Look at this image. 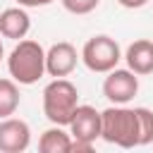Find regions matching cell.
I'll return each mask as SVG.
<instances>
[{
  "mask_svg": "<svg viewBox=\"0 0 153 153\" xmlns=\"http://www.w3.org/2000/svg\"><path fill=\"white\" fill-rule=\"evenodd\" d=\"M7 69H10V76L22 86L36 84L45 74V50H43V45L38 41L22 38L7 57Z\"/></svg>",
  "mask_w": 153,
  "mask_h": 153,
  "instance_id": "cell-1",
  "label": "cell"
},
{
  "mask_svg": "<svg viewBox=\"0 0 153 153\" xmlns=\"http://www.w3.org/2000/svg\"><path fill=\"white\" fill-rule=\"evenodd\" d=\"M100 139L120 148L139 146V120L134 108L110 105L100 112Z\"/></svg>",
  "mask_w": 153,
  "mask_h": 153,
  "instance_id": "cell-2",
  "label": "cell"
},
{
  "mask_svg": "<svg viewBox=\"0 0 153 153\" xmlns=\"http://www.w3.org/2000/svg\"><path fill=\"white\" fill-rule=\"evenodd\" d=\"M76 105H79V91L69 79L57 76L43 88V115L53 124L67 127Z\"/></svg>",
  "mask_w": 153,
  "mask_h": 153,
  "instance_id": "cell-3",
  "label": "cell"
},
{
  "mask_svg": "<svg viewBox=\"0 0 153 153\" xmlns=\"http://www.w3.org/2000/svg\"><path fill=\"white\" fill-rule=\"evenodd\" d=\"M81 60L84 65L91 69V72H98V74H108L110 69H115L122 60V50L117 45L115 38L110 36H93L84 43L81 48Z\"/></svg>",
  "mask_w": 153,
  "mask_h": 153,
  "instance_id": "cell-4",
  "label": "cell"
},
{
  "mask_svg": "<svg viewBox=\"0 0 153 153\" xmlns=\"http://www.w3.org/2000/svg\"><path fill=\"white\" fill-rule=\"evenodd\" d=\"M139 93V74H134L129 67L127 69H110L105 81H103V96L112 105H127L134 96Z\"/></svg>",
  "mask_w": 153,
  "mask_h": 153,
  "instance_id": "cell-5",
  "label": "cell"
},
{
  "mask_svg": "<svg viewBox=\"0 0 153 153\" xmlns=\"http://www.w3.org/2000/svg\"><path fill=\"white\" fill-rule=\"evenodd\" d=\"M67 127L74 141L96 143V139L100 136V112L93 105H76Z\"/></svg>",
  "mask_w": 153,
  "mask_h": 153,
  "instance_id": "cell-6",
  "label": "cell"
},
{
  "mask_svg": "<svg viewBox=\"0 0 153 153\" xmlns=\"http://www.w3.org/2000/svg\"><path fill=\"white\" fill-rule=\"evenodd\" d=\"M31 143V129L24 120L5 117L0 120V151L2 153H24Z\"/></svg>",
  "mask_w": 153,
  "mask_h": 153,
  "instance_id": "cell-7",
  "label": "cell"
},
{
  "mask_svg": "<svg viewBox=\"0 0 153 153\" xmlns=\"http://www.w3.org/2000/svg\"><path fill=\"white\" fill-rule=\"evenodd\" d=\"M76 62H79V55H76V48L67 41H60V43H53L48 50H45V72L50 76H69L74 69H76Z\"/></svg>",
  "mask_w": 153,
  "mask_h": 153,
  "instance_id": "cell-8",
  "label": "cell"
},
{
  "mask_svg": "<svg viewBox=\"0 0 153 153\" xmlns=\"http://www.w3.org/2000/svg\"><path fill=\"white\" fill-rule=\"evenodd\" d=\"M29 29H31V19L24 7L17 5V7H7L0 12V33L5 38L22 41V38H26Z\"/></svg>",
  "mask_w": 153,
  "mask_h": 153,
  "instance_id": "cell-9",
  "label": "cell"
},
{
  "mask_svg": "<svg viewBox=\"0 0 153 153\" xmlns=\"http://www.w3.org/2000/svg\"><path fill=\"white\" fill-rule=\"evenodd\" d=\"M124 60H127V67H129L134 74H139V76L153 74V41H148V38L134 41V43L127 48Z\"/></svg>",
  "mask_w": 153,
  "mask_h": 153,
  "instance_id": "cell-10",
  "label": "cell"
},
{
  "mask_svg": "<svg viewBox=\"0 0 153 153\" xmlns=\"http://www.w3.org/2000/svg\"><path fill=\"white\" fill-rule=\"evenodd\" d=\"M69 148H72V134L65 131L60 124H53L38 139L41 153H69Z\"/></svg>",
  "mask_w": 153,
  "mask_h": 153,
  "instance_id": "cell-11",
  "label": "cell"
},
{
  "mask_svg": "<svg viewBox=\"0 0 153 153\" xmlns=\"http://www.w3.org/2000/svg\"><path fill=\"white\" fill-rule=\"evenodd\" d=\"M19 86L14 79H0V120L10 117L19 108Z\"/></svg>",
  "mask_w": 153,
  "mask_h": 153,
  "instance_id": "cell-12",
  "label": "cell"
},
{
  "mask_svg": "<svg viewBox=\"0 0 153 153\" xmlns=\"http://www.w3.org/2000/svg\"><path fill=\"white\" fill-rule=\"evenodd\" d=\"M139 120V146L153 143V110L148 108H134Z\"/></svg>",
  "mask_w": 153,
  "mask_h": 153,
  "instance_id": "cell-13",
  "label": "cell"
},
{
  "mask_svg": "<svg viewBox=\"0 0 153 153\" xmlns=\"http://www.w3.org/2000/svg\"><path fill=\"white\" fill-rule=\"evenodd\" d=\"M60 2H62V7H65L67 12H72V14H91V12L98 7L100 0H60Z\"/></svg>",
  "mask_w": 153,
  "mask_h": 153,
  "instance_id": "cell-14",
  "label": "cell"
},
{
  "mask_svg": "<svg viewBox=\"0 0 153 153\" xmlns=\"http://www.w3.org/2000/svg\"><path fill=\"white\" fill-rule=\"evenodd\" d=\"M19 7H45V5H50L53 0H14Z\"/></svg>",
  "mask_w": 153,
  "mask_h": 153,
  "instance_id": "cell-15",
  "label": "cell"
},
{
  "mask_svg": "<svg viewBox=\"0 0 153 153\" xmlns=\"http://www.w3.org/2000/svg\"><path fill=\"white\" fill-rule=\"evenodd\" d=\"M122 7H127V10H139V7H143L148 0H117Z\"/></svg>",
  "mask_w": 153,
  "mask_h": 153,
  "instance_id": "cell-16",
  "label": "cell"
},
{
  "mask_svg": "<svg viewBox=\"0 0 153 153\" xmlns=\"http://www.w3.org/2000/svg\"><path fill=\"white\" fill-rule=\"evenodd\" d=\"M2 55H5V48H2V41H0V60H2Z\"/></svg>",
  "mask_w": 153,
  "mask_h": 153,
  "instance_id": "cell-17",
  "label": "cell"
}]
</instances>
